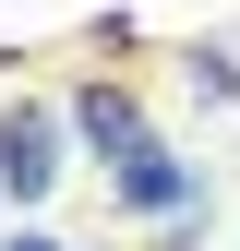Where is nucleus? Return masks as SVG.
<instances>
[{
    "instance_id": "f257e3e1",
    "label": "nucleus",
    "mask_w": 240,
    "mask_h": 251,
    "mask_svg": "<svg viewBox=\"0 0 240 251\" xmlns=\"http://www.w3.org/2000/svg\"><path fill=\"white\" fill-rule=\"evenodd\" d=\"M48 179H60V132H48L36 108H12V120H0V192H12V203H36Z\"/></svg>"
},
{
    "instance_id": "f03ea898",
    "label": "nucleus",
    "mask_w": 240,
    "mask_h": 251,
    "mask_svg": "<svg viewBox=\"0 0 240 251\" xmlns=\"http://www.w3.org/2000/svg\"><path fill=\"white\" fill-rule=\"evenodd\" d=\"M72 132H84V144L120 168V155H144V108L120 96V84H84V96H72Z\"/></svg>"
},
{
    "instance_id": "7ed1b4c3",
    "label": "nucleus",
    "mask_w": 240,
    "mask_h": 251,
    "mask_svg": "<svg viewBox=\"0 0 240 251\" xmlns=\"http://www.w3.org/2000/svg\"><path fill=\"white\" fill-rule=\"evenodd\" d=\"M120 203H132V215H180V203H192V168H180V155H156V144H144V155H120Z\"/></svg>"
},
{
    "instance_id": "20e7f679",
    "label": "nucleus",
    "mask_w": 240,
    "mask_h": 251,
    "mask_svg": "<svg viewBox=\"0 0 240 251\" xmlns=\"http://www.w3.org/2000/svg\"><path fill=\"white\" fill-rule=\"evenodd\" d=\"M12 251H60V239H36V227H24V239H12Z\"/></svg>"
}]
</instances>
